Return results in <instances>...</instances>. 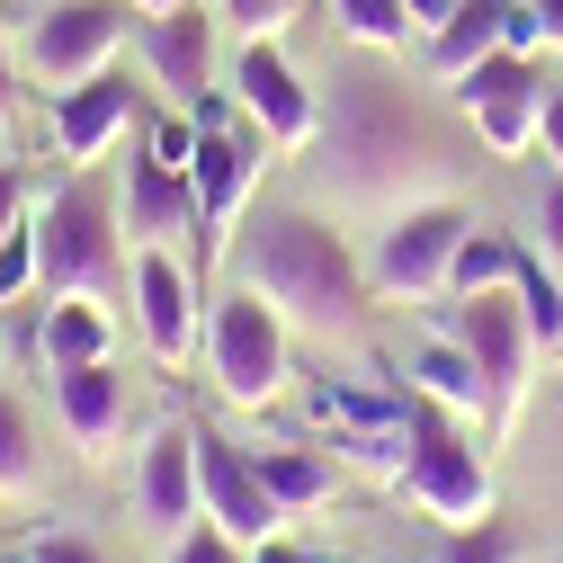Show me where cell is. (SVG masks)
Wrapping results in <instances>:
<instances>
[{
  "mask_svg": "<svg viewBox=\"0 0 563 563\" xmlns=\"http://www.w3.org/2000/svg\"><path fill=\"white\" fill-rule=\"evenodd\" d=\"M233 287H251L296 340H322V349H358L367 340V260L331 233V216L313 206H251V224L233 233Z\"/></svg>",
  "mask_w": 563,
  "mask_h": 563,
  "instance_id": "1",
  "label": "cell"
},
{
  "mask_svg": "<svg viewBox=\"0 0 563 563\" xmlns=\"http://www.w3.org/2000/svg\"><path fill=\"white\" fill-rule=\"evenodd\" d=\"M313 153L331 170L340 197H367V206H411V188L439 179V134L402 99V81L385 73H331V99H322V134ZM439 197V188H430Z\"/></svg>",
  "mask_w": 563,
  "mask_h": 563,
  "instance_id": "2",
  "label": "cell"
},
{
  "mask_svg": "<svg viewBox=\"0 0 563 563\" xmlns=\"http://www.w3.org/2000/svg\"><path fill=\"white\" fill-rule=\"evenodd\" d=\"M117 287H134V242L117 224V197L90 170H73L36 206V305H63V296L117 305Z\"/></svg>",
  "mask_w": 563,
  "mask_h": 563,
  "instance_id": "3",
  "label": "cell"
},
{
  "mask_svg": "<svg viewBox=\"0 0 563 563\" xmlns=\"http://www.w3.org/2000/svg\"><path fill=\"white\" fill-rule=\"evenodd\" d=\"M305 420L331 439L340 465H358L376 483H402V456H411V385H402V367H322L305 385Z\"/></svg>",
  "mask_w": 563,
  "mask_h": 563,
  "instance_id": "4",
  "label": "cell"
},
{
  "mask_svg": "<svg viewBox=\"0 0 563 563\" xmlns=\"http://www.w3.org/2000/svg\"><path fill=\"white\" fill-rule=\"evenodd\" d=\"M394 492H402L420 519H439L448 537L501 519V492H492V456L474 448V420L420 402V394H411V456H402V483Z\"/></svg>",
  "mask_w": 563,
  "mask_h": 563,
  "instance_id": "5",
  "label": "cell"
},
{
  "mask_svg": "<svg viewBox=\"0 0 563 563\" xmlns=\"http://www.w3.org/2000/svg\"><path fill=\"white\" fill-rule=\"evenodd\" d=\"M134 27H144L134 0H36V19L19 36V73L45 99H63V90L117 73V63L134 54Z\"/></svg>",
  "mask_w": 563,
  "mask_h": 563,
  "instance_id": "6",
  "label": "cell"
},
{
  "mask_svg": "<svg viewBox=\"0 0 563 563\" xmlns=\"http://www.w3.org/2000/svg\"><path fill=\"white\" fill-rule=\"evenodd\" d=\"M206 376L233 411H277L296 394V331L277 322L251 287H233L216 313H206Z\"/></svg>",
  "mask_w": 563,
  "mask_h": 563,
  "instance_id": "7",
  "label": "cell"
},
{
  "mask_svg": "<svg viewBox=\"0 0 563 563\" xmlns=\"http://www.w3.org/2000/svg\"><path fill=\"white\" fill-rule=\"evenodd\" d=\"M465 233H474V216H465L456 197H411V206H394L385 233H376V251H367L376 305H448V268H456Z\"/></svg>",
  "mask_w": 563,
  "mask_h": 563,
  "instance_id": "8",
  "label": "cell"
},
{
  "mask_svg": "<svg viewBox=\"0 0 563 563\" xmlns=\"http://www.w3.org/2000/svg\"><path fill=\"white\" fill-rule=\"evenodd\" d=\"M439 331L474 358V376H483V394H492V439H510L519 411H528V385H537V358H545V349L528 340V322H519V296H510V287L448 296V305H439Z\"/></svg>",
  "mask_w": 563,
  "mask_h": 563,
  "instance_id": "9",
  "label": "cell"
},
{
  "mask_svg": "<svg viewBox=\"0 0 563 563\" xmlns=\"http://www.w3.org/2000/svg\"><path fill=\"white\" fill-rule=\"evenodd\" d=\"M268 162H277V144H268L251 117H216V125L197 117V170H188V179H197V233H206V260L233 251V233L251 224Z\"/></svg>",
  "mask_w": 563,
  "mask_h": 563,
  "instance_id": "10",
  "label": "cell"
},
{
  "mask_svg": "<svg viewBox=\"0 0 563 563\" xmlns=\"http://www.w3.org/2000/svg\"><path fill=\"white\" fill-rule=\"evenodd\" d=\"M545 63H528V54H483L474 73L448 90L456 108H465V125H474V144L492 153V162H528L537 153V117H545Z\"/></svg>",
  "mask_w": 563,
  "mask_h": 563,
  "instance_id": "11",
  "label": "cell"
},
{
  "mask_svg": "<svg viewBox=\"0 0 563 563\" xmlns=\"http://www.w3.org/2000/svg\"><path fill=\"white\" fill-rule=\"evenodd\" d=\"M125 296H134V331H144L153 367L206 358V296H197V268L170 260V242L134 251V287H125Z\"/></svg>",
  "mask_w": 563,
  "mask_h": 563,
  "instance_id": "12",
  "label": "cell"
},
{
  "mask_svg": "<svg viewBox=\"0 0 563 563\" xmlns=\"http://www.w3.org/2000/svg\"><path fill=\"white\" fill-rule=\"evenodd\" d=\"M224 90H233V108L268 134L277 153H305L313 134H322V99L305 90V73H296V63L277 54V36H260V45H242V54H233Z\"/></svg>",
  "mask_w": 563,
  "mask_h": 563,
  "instance_id": "13",
  "label": "cell"
},
{
  "mask_svg": "<svg viewBox=\"0 0 563 563\" xmlns=\"http://www.w3.org/2000/svg\"><path fill=\"white\" fill-rule=\"evenodd\" d=\"M134 63H144V90L162 108H197L206 90H216V10L179 0V10L144 19L134 27Z\"/></svg>",
  "mask_w": 563,
  "mask_h": 563,
  "instance_id": "14",
  "label": "cell"
},
{
  "mask_svg": "<svg viewBox=\"0 0 563 563\" xmlns=\"http://www.w3.org/2000/svg\"><path fill=\"white\" fill-rule=\"evenodd\" d=\"M134 519H144L162 545L206 519V492H197V420H162V430L134 448Z\"/></svg>",
  "mask_w": 563,
  "mask_h": 563,
  "instance_id": "15",
  "label": "cell"
},
{
  "mask_svg": "<svg viewBox=\"0 0 563 563\" xmlns=\"http://www.w3.org/2000/svg\"><path fill=\"white\" fill-rule=\"evenodd\" d=\"M197 492H206V519H216L224 537H242V545H268V537L296 528L287 510L268 501L251 448H233V439H216V430H197Z\"/></svg>",
  "mask_w": 563,
  "mask_h": 563,
  "instance_id": "16",
  "label": "cell"
},
{
  "mask_svg": "<svg viewBox=\"0 0 563 563\" xmlns=\"http://www.w3.org/2000/svg\"><path fill=\"white\" fill-rule=\"evenodd\" d=\"M54 420L73 439L81 465H108L125 448V420H134V394H125V367L117 358H90V367H54Z\"/></svg>",
  "mask_w": 563,
  "mask_h": 563,
  "instance_id": "17",
  "label": "cell"
},
{
  "mask_svg": "<svg viewBox=\"0 0 563 563\" xmlns=\"http://www.w3.org/2000/svg\"><path fill=\"white\" fill-rule=\"evenodd\" d=\"M134 125H144V81L99 73V81H81V90L54 99V153L73 162V170H90L108 144H125Z\"/></svg>",
  "mask_w": 563,
  "mask_h": 563,
  "instance_id": "18",
  "label": "cell"
},
{
  "mask_svg": "<svg viewBox=\"0 0 563 563\" xmlns=\"http://www.w3.org/2000/svg\"><path fill=\"white\" fill-rule=\"evenodd\" d=\"M117 224H125V242H134V251L197 233V179L162 170L144 144H134V162H125V188H117Z\"/></svg>",
  "mask_w": 563,
  "mask_h": 563,
  "instance_id": "19",
  "label": "cell"
},
{
  "mask_svg": "<svg viewBox=\"0 0 563 563\" xmlns=\"http://www.w3.org/2000/svg\"><path fill=\"white\" fill-rule=\"evenodd\" d=\"M402 385H411L420 402H439V411L474 420V430H492V394H483L474 358H465V349H456L448 331H430V340H411V358H402Z\"/></svg>",
  "mask_w": 563,
  "mask_h": 563,
  "instance_id": "20",
  "label": "cell"
},
{
  "mask_svg": "<svg viewBox=\"0 0 563 563\" xmlns=\"http://www.w3.org/2000/svg\"><path fill=\"white\" fill-rule=\"evenodd\" d=\"M27 349H36V367H45V376H54V367L117 358V313H108V305H90V296L36 305V331H27Z\"/></svg>",
  "mask_w": 563,
  "mask_h": 563,
  "instance_id": "21",
  "label": "cell"
},
{
  "mask_svg": "<svg viewBox=\"0 0 563 563\" xmlns=\"http://www.w3.org/2000/svg\"><path fill=\"white\" fill-rule=\"evenodd\" d=\"M251 465H260L268 501L287 510V519L322 510L331 492H340V456H331V448H296V439H277V448H251Z\"/></svg>",
  "mask_w": 563,
  "mask_h": 563,
  "instance_id": "22",
  "label": "cell"
},
{
  "mask_svg": "<svg viewBox=\"0 0 563 563\" xmlns=\"http://www.w3.org/2000/svg\"><path fill=\"white\" fill-rule=\"evenodd\" d=\"M501 19H510V0H456V19H448L430 45H420L430 81H439V90H456L483 54H501Z\"/></svg>",
  "mask_w": 563,
  "mask_h": 563,
  "instance_id": "23",
  "label": "cell"
},
{
  "mask_svg": "<svg viewBox=\"0 0 563 563\" xmlns=\"http://www.w3.org/2000/svg\"><path fill=\"white\" fill-rule=\"evenodd\" d=\"M45 501V439H36V411L0 385V510H36Z\"/></svg>",
  "mask_w": 563,
  "mask_h": 563,
  "instance_id": "24",
  "label": "cell"
},
{
  "mask_svg": "<svg viewBox=\"0 0 563 563\" xmlns=\"http://www.w3.org/2000/svg\"><path fill=\"white\" fill-rule=\"evenodd\" d=\"M510 296H519V322L537 349H563V268L545 251H519V277H510Z\"/></svg>",
  "mask_w": 563,
  "mask_h": 563,
  "instance_id": "25",
  "label": "cell"
},
{
  "mask_svg": "<svg viewBox=\"0 0 563 563\" xmlns=\"http://www.w3.org/2000/svg\"><path fill=\"white\" fill-rule=\"evenodd\" d=\"M519 251H528V242L474 224L465 251H456V268H448V296H492V287H510V277H519Z\"/></svg>",
  "mask_w": 563,
  "mask_h": 563,
  "instance_id": "26",
  "label": "cell"
},
{
  "mask_svg": "<svg viewBox=\"0 0 563 563\" xmlns=\"http://www.w3.org/2000/svg\"><path fill=\"white\" fill-rule=\"evenodd\" d=\"M331 27L358 45V54H402V45H420V27H411L402 0H331Z\"/></svg>",
  "mask_w": 563,
  "mask_h": 563,
  "instance_id": "27",
  "label": "cell"
},
{
  "mask_svg": "<svg viewBox=\"0 0 563 563\" xmlns=\"http://www.w3.org/2000/svg\"><path fill=\"white\" fill-rule=\"evenodd\" d=\"M144 153L188 179V170H197V117H188V108H153V117H144Z\"/></svg>",
  "mask_w": 563,
  "mask_h": 563,
  "instance_id": "28",
  "label": "cell"
},
{
  "mask_svg": "<svg viewBox=\"0 0 563 563\" xmlns=\"http://www.w3.org/2000/svg\"><path fill=\"white\" fill-rule=\"evenodd\" d=\"M0 305H36V216L0 233Z\"/></svg>",
  "mask_w": 563,
  "mask_h": 563,
  "instance_id": "29",
  "label": "cell"
},
{
  "mask_svg": "<svg viewBox=\"0 0 563 563\" xmlns=\"http://www.w3.org/2000/svg\"><path fill=\"white\" fill-rule=\"evenodd\" d=\"M224 27H242V45H260V36H287L296 19H305V0H206Z\"/></svg>",
  "mask_w": 563,
  "mask_h": 563,
  "instance_id": "30",
  "label": "cell"
},
{
  "mask_svg": "<svg viewBox=\"0 0 563 563\" xmlns=\"http://www.w3.org/2000/svg\"><path fill=\"white\" fill-rule=\"evenodd\" d=\"M439 563H519V528H501V519H483V528H456Z\"/></svg>",
  "mask_w": 563,
  "mask_h": 563,
  "instance_id": "31",
  "label": "cell"
},
{
  "mask_svg": "<svg viewBox=\"0 0 563 563\" xmlns=\"http://www.w3.org/2000/svg\"><path fill=\"white\" fill-rule=\"evenodd\" d=\"M170 563H251V545H242V537H224L216 519H197L188 537H170Z\"/></svg>",
  "mask_w": 563,
  "mask_h": 563,
  "instance_id": "32",
  "label": "cell"
},
{
  "mask_svg": "<svg viewBox=\"0 0 563 563\" xmlns=\"http://www.w3.org/2000/svg\"><path fill=\"white\" fill-rule=\"evenodd\" d=\"M501 54L545 63V27H537V10H528V0H510V19H501Z\"/></svg>",
  "mask_w": 563,
  "mask_h": 563,
  "instance_id": "33",
  "label": "cell"
},
{
  "mask_svg": "<svg viewBox=\"0 0 563 563\" xmlns=\"http://www.w3.org/2000/svg\"><path fill=\"white\" fill-rule=\"evenodd\" d=\"M537 233H545V260L563 268V170H554V179L537 188Z\"/></svg>",
  "mask_w": 563,
  "mask_h": 563,
  "instance_id": "34",
  "label": "cell"
},
{
  "mask_svg": "<svg viewBox=\"0 0 563 563\" xmlns=\"http://www.w3.org/2000/svg\"><path fill=\"white\" fill-rule=\"evenodd\" d=\"M19 563H108V554H99L90 537H36V545H27Z\"/></svg>",
  "mask_w": 563,
  "mask_h": 563,
  "instance_id": "35",
  "label": "cell"
},
{
  "mask_svg": "<svg viewBox=\"0 0 563 563\" xmlns=\"http://www.w3.org/2000/svg\"><path fill=\"white\" fill-rule=\"evenodd\" d=\"M10 125H19V45L0 36V134H10Z\"/></svg>",
  "mask_w": 563,
  "mask_h": 563,
  "instance_id": "36",
  "label": "cell"
},
{
  "mask_svg": "<svg viewBox=\"0 0 563 563\" xmlns=\"http://www.w3.org/2000/svg\"><path fill=\"white\" fill-rule=\"evenodd\" d=\"M537 153L563 170V90H545V117H537Z\"/></svg>",
  "mask_w": 563,
  "mask_h": 563,
  "instance_id": "37",
  "label": "cell"
},
{
  "mask_svg": "<svg viewBox=\"0 0 563 563\" xmlns=\"http://www.w3.org/2000/svg\"><path fill=\"white\" fill-rule=\"evenodd\" d=\"M402 10H411V27H420V45H430L448 19H456V0H402Z\"/></svg>",
  "mask_w": 563,
  "mask_h": 563,
  "instance_id": "38",
  "label": "cell"
},
{
  "mask_svg": "<svg viewBox=\"0 0 563 563\" xmlns=\"http://www.w3.org/2000/svg\"><path fill=\"white\" fill-rule=\"evenodd\" d=\"M251 563H322V554L296 545V537H268V545H251Z\"/></svg>",
  "mask_w": 563,
  "mask_h": 563,
  "instance_id": "39",
  "label": "cell"
},
{
  "mask_svg": "<svg viewBox=\"0 0 563 563\" xmlns=\"http://www.w3.org/2000/svg\"><path fill=\"white\" fill-rule=\"evenodd\" d=\"M537 27H545V54H563V0H528Z\"/></svg>",
  "mask_w": 563,
  "mask_h": 563,
  "instance_id": "40",
  "label": "cell"
},
{
  "mask_svg": "<svg viewBox=\"0 0 563 563\" xmlns=\"http://www.w3.org/2000/svg\"><path fill=\"white\" fill-rule=\"evenodd\" d=\"M134 10H144V19H162V10H179V0H134Z\"/></svg>",
  "mask_w": 563,
  "mask_h": 563,
  "instance_id": "41",
  "label": "cell"
}]
</instances>
